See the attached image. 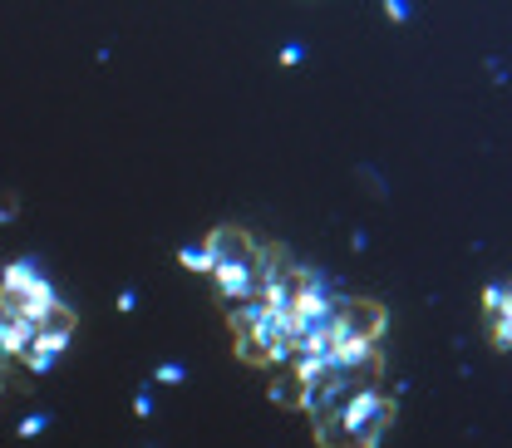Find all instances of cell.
I'll use <instances>...</instances> for the list:
<instances>
[{
  "mask_svg": "<svg viewBox=\"0 0 512 448\" xmlns=\"http://www.w3.org/2000/svg\"><path fill=\"white\" fill-rule=\"evenodd\" d=\"M60 355H64V345H55V340H40V335H35V340H30V350L20 355V365H25L30 375H50V370L60 365Z\"/></svg>",
  "mask_w": 512,
  "mask_h": 448,
  "instance_id": "cell-6",
  "label": "cell"
},
{
  "mask_svg": "<svg viewBox=\"0 0 512 448\" xmlns=\"http://www.w3.org/2000/svg\"><path fill=\"white\" fill-rule=\"evenodd\" d=\"M183 380H188L183 365H158V384H183Z\"/></svg>",
  "mask_w": 512,
  "mask_h": 448,
  "instance_id": "cell-12",
  "label": "cell"
},
{
  "mask_svg": "<svg viewBox=\"0 0 512 448\" xmlns=\"http://www.w3.org/2000/svg\"><path fill=\"white\" fill-rule=\"evenodd\" d=\"M45 424H50V414H30V419H20V439H35Z\"/></svg>",
  "mask_w": 512,
  "mask_h": 448,
  "instance_id": "cell-10",
  "label": "cell"
},
{
  "mask_svg": "<svg viewBox=\"0 0 512 448\" xmlns=\"http://www.w3.org/2000/svg\"><path fill=\"white\" fill-rule=\"evenodd\" d=\"M483 325H488V340L493 345L512 350V281L483 291Z\"/></svg>",
  "mask_w": 512,
  "mask_h": 448,
  "instance_id": "cell-5",
  "label": "cell"
},
{
  "mask_svg": "<svg viewBox=\"0 0 512 448\" xmlns=\"http://www.w3.org/2000/svg\"><path fill=\"white\" fill-rule=\"evenodd\" d=\"M0 384H5V380H0Z\"/></svg>",
  "mask_w": 512,
  "mask_h": 448,
  "instance_id": "cell-16",
  "label": "cell"
},
{
  "mask_svg": "<svg viewBox=\"0 0 512 448\" xmlns=\"http://www.w3.org/2000/svg\"><path fill=\"white\" fill-rule=\"evenodd\" d=\"M20 217V197L15 192H0V222H15Z\"/></svg>",
  "mask_w": 512,
  "mask_h": 448,
  "instance_id": "cell-11",
  "label": "cell"
},
{
  "mask_svg": "<svg viewBox=\"0 0 512 448\" xmlns=\"http://www.w3.org/2000/svg\"><path fill=\"white\" fill-rule=\"evenodd\" d=\"M0 306H5L10 316L40 325V320L60 306V296H55L50 276H45L35 261H10V266L0 271Z\"/></svg>",
  "mask_w": 512,
  "mask_h": 448,
  "instance_id": "cell-4",
  "label": "cell"
},
{
  "mask_svg": "<svg viewBox=\"0 0 512 448\" xmlns=\"http://www.w3.org/2000/svg\"><path fill=\"white\" fill-rule=\"evenodd\" d=\"M394 424V399L380 389H365L360 399H350V409H340L335 419L316 424L320 448H380L384 434Z\"/></svg>",
  "mask_w": 512,
  "mask_h": 448,
  "instance_id": "cell-3",
  "label": "cell"
},
{
  "mask_svg": "<svg viewBox=\"0 0 512 448\" xmlns=\"http://www.w3.org/2000/svg\"><path fill=\"white\" fill-rule=\"evenodd\" d=\"M133 414L148 419V414H153V399H148V394H133Z\"/></svg>",
  "mask_w": 512,
  "mask_h": 448,
  "instance_id": "cell-13",
  "label": "cell"
},
{
  "mask_svg": "<svg viewBox=\"0 0 512 448\" xmlns=\"http://www.w3.org/2000/svg\"><path fill=\"white\" fill-rule=\"evenodd\" d=\"M301 55H306L301 45H286V50H281V64H301Z\"/></svg>",
  "mask_w": 512,
  "mask_h": 448,
  "instance_id": "cell-15",
  "label": "cell"
},
{
  "mask_svg": "<svg viewBox=\"0 0 512 448\" xmlns=\"http://www.w3.org/2000/svg\"><path fill=\"white\" fill-rule=\"evenodd\" d=\"M232 345H237V355L247 360V365H291V330H286V320L271 311V301H242V306H232Z\"/></svg>",
  "mask_w": 512,
  "mask_h": 448,
  "instance_id": "cell-2",
  "label": "cell"
},
{
  "mask_svg": "<svg viewBox=\"0 0 512 448\" xmlns=\"http://www.w3.org/2000/svg\"><path fill=\"white\" fill-rule=\"evenodd\" d=\"M384 10H389V20H409V5H404V0H389Z\"/></svg>",
  "mask_w": 512,
  "mask_h": 448,
  "instance_id": "cell-14",
  "label": "cell"
},
{
  "mask_svg": "<svg viewBox=\"0 0 512 448\" xmlns=\"http://www.w3.org/2000/svg\"><path fill=\"white\" fill-rule=\"evenodd\" d=\"M271 399H276L281 409H301V375H296L291 365H281V375L271 380Z\"/></svg>",
  "mask_w": 512,
  "mask_h": 448,
  "instance_id": "cell-8",
  "label": "cell"
},
{
  "mask_svg": "<svg viewBox=\"0 0 512 448\" xmlns=\"http://www.w3.org/2000/svg\"><path fill=\"white\" fill-rule=\"evenodd\" d=\"M74 325H79V316L69 311V306H55L50 316L35 325V335L40 340H55V345H69V335H74Z\"/></svg>",
  "mask_w": 512,
  "mask_h": 448,
  "instance_id": "cell-7",
  "label": "cell"
},
{
  "mask_svg": "<svg viewBox=\"0 0 512 448\" xmlns=\"http://www.w3.org/2000/svg\"><path fill=\"white\" fill-rule=\"evenodd\" d=\"M202 247H207V276H212V286L227 306H242V301L261 296L256 291V252H261L256 237H247L242 227H212L202 237Z\"/></svg>",
  "mask_w": 512,
  "mask_h": 448,
  "instance_id": "cell-1",
  "label": "cell"
},
{
  "mask_svg": "<svg viewBox=\"0 0 512 448\" xmlns=\"http://www.w3.org/2000/svg\"><path fill=\"white\" fill-rule=\"evenodd\" d=\"M178 261H183L188 271H202V276H207V247H202V242H192V247H178Z\"/></svg>",
  "mask_w": 512,
  "mask_h": 448,
  "instance_id": "cell-9",
  "label": "cell"
}]
</instances>
